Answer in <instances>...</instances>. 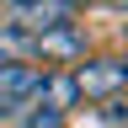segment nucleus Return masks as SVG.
<instances>
[{
  "mask_svg": "<svg viewBox=\"0 0 128 128\" xmlns=\"http://www.w3.org/2000/svg\"><path fill=\"white\" fill-rule=\"evenodd\" d=\"M27 128H64V112H54V107H32V112H27Z\"/></svg>",
  "mask_w": 128,
  "mask_h": 128,
  "instance_id": "6",
  "label": "nucleus"
},
{
  "mask_svg": "<svg viewBox=\"0 0 128 128\" xmlns=\"http://www.w3.org/2000/svg\"><path fill=\"white\" fill-rule=\"evenodd\" d=\"M64 6H70V11H80V6H96V0H64Z\"/></svg>",
  "mask_w": 128,
  "mask_h": 128,
  "instance_id": "8",
  "label": "nucleus"
},
{
  "mask_svg": "<svg viewBox=\"0 0 128 128\" xmlns=\"http://www.w3.org/2000/svg\"><path fill=\"white\" fill-rule=\"evenodd\" d=\"M32 102H43V107H54V112H70L75 102H80V91H75V80H70V70H43V86H38V96Z\"/></svg>",
  "mask_w": 128,
  "mask_h": 128,
  "instance_id": "5",
  "label": "nucleus"
},
{
  "mask_svg": "<svg viewBox=\"0 0 128 128\" xmlns=\"http://www.w3.org/2000/svg\"><path fill=\"white\" fill-rule=\"evenodd\" d=\"M11 27L27 38H43L54 27H75V11L64 0H11Z\"/></svg>",
  "mask_w": 128,
  "mask_h": 128,
  "instance_id": "2",
  "label": "nucleus"
},
{
  "mask_svg": "<svg viewBox=\"0 0 128 128\" xmlns=\"http://www.w3.org/2000/svg\"><path fill=\"white\" fill-rule=\"evenodd\" d=\"M38 86H43V70H38V64H27V59H0V96H11V102L22 107V102L38 96Z\"/></svg>",
  "mask_w": 128,
  "mask_h": 128,
  "instance_id": "4",
  "label": "nucleus"
},
{
  "mask_svg": "<svg viewBox=\"0 0 128 128\" xmlns=\"http://www.w3.org/2000/svg\"><path fill=\"white\" fill-rule=\"evenodd\" d=\"M70 80H75V91L80 96H91V102H112V96L123 91V80H128V64L123 59H80L75 70H70Z\"/></svg>",
  "mask_w": 128,
  "mask_h": 128,
  "instance_id": "1",
  "label": "nucleus"
},
{
  "mask_svg": "<svg viewBox=\"0 0 128 128\" xmlns=\"http://www.w3.org/2000/svg\"><path fill=\"white\" fill-rule=\"evenodd\" d=\"M16 112H22V107H16V102H11V96H0V123H11V118H16Z\"/></svg>",
  "mask_w": 128,
  "mask_h": 128,
  "instance_id": "7",
  "label": "nucleus"
},
{
  "mask_svg": "<svg viewBox=\"0 0 128 128\" xmlns=\"http://www.w3.org/2000/svg\"><path fill=\"white\" fill-rule=\"evenodd\" d=\"M32 59H54V64H70V59H86V32L75 27H54L43 38H32Z\"/></svg>",
  "mask_w": 128,
  "mask_h": 128,
  "instance_id": "3",
  "label": "nucleus"
}]
</instances>
